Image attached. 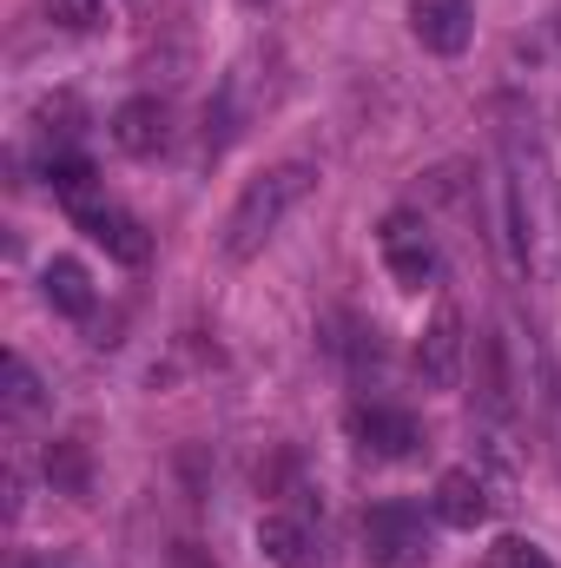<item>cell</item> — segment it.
I'll use <instances>...</instances> for the list:
<instances>
[{
	"label": "cell",
	"mask_w": 561,
	"mask_h": 568,
	"mask_svg": "<svg viewBox=\"0 0 561 568\" xmlns=\"http://www.w3.org/2000/svg\"><path fill=\"white\" fill-rule=\"evenodd\" d=\"M502 219L516 239V265L529 278H561V185L536 133H502Z\"/></svg>",
	"instance_id": "cell-1"
},
{
	"label": "cell",
	"mask_w": 561,
	"mask_h": 568,
	"mask_svg": "<svg viewBox=\"0 0 561 568\" xmlns=\"http://www.w3.org/2000/svg\"><path fill=\"white\" fill-rule=\"evenodd\" d=\"M310 185H317V165H310V159H284L272 172H258V179L238 192V205L225 212V239H218L225 258H252L284 219L310 199Z\"/></svg>",
	"instance_id": "cell-2"
},
{
	"label": "cell",
	"mask_w": 561,
	"mask_h": 568,
	"mask_svg": "<svg viewBox=\"0 0 561 568\" xmlns=\"http://www.w3.org/2000/svg\"><path fill=\"white\" fill-rule=\"evenodd\" d=\"M377 252H384V265H390V278L404 284V291H422V284H436V232H429V219L417 212H390L384 225H377Z\"/></svg>",
	"instance_id": "cell-3"
},
{
	"label": "cell",
	"mask_w": 561,
	"mask_h": 568,
	"mask_svg": "<svg viewBox=\"0 0 561 568\" xmlns=\"http://www.w3.org/2000/svg\"><path fill=\"white\" fill-rule=\"evenodd\" d=\"M364 549L377 568H422L429 562V529L410 503H377L364 516Z\"/></svg>",
	"instance_id": "cell-4"
},
{
	"label": "cell",
	"mask_w": 561,
	"mask_h": 568,
	"mask_svg": "<svg viewBox=\"0 0 561 568\" xmlns=\"http://www.w3.org/2000/svg\"><path fill=\"white\" fill-rule=\"evenodd\" d=\"M462 351H469V331H462V311L456 304H442L429 324H422V337H417V377H422V390H449L456 377H462Z\"/></svg>",
	"instance_id": "cell-5"
},
{
	"label": "cell",
	"mask_w": 561,
	"mask_h": 568,
	"mask_svg": "<svg viewBox=\"0 0 561 568\" xmlns=\"http://www.w3.org/2000/svg\"><path fill=\"white\" fill-rule=\"evenodd\" d=\"M67 212H73V225H80L106 258H120V265H145V258H152V239H145V225L133 212L100 205V199H80V205H67Z\"/></svg>",
	"instance_id": "cell-6"
},
{
	"label": "cell",
	"mask_w": 561,
	"mask_h": 568,
	"mask_svg": "<svg viewBox=\"0 0 561 568\" xmlns=\"http://www.w3.org/2000/svg\"><path fill=\"white\" fill-rule=\"evenodd\" d=\"M350 436H357L370 456H390V463H404V456L422 449L417 417H410V410H390V404H357V410H350Z\"/></svg>",
	"instance_id": "cell-7"
},
{
	"label": "cell",
	"mask_w": 561,
	"mask_h": 568,
	"mask_svg": "<svg viewBox=\"0 0 561 568\" xmlns=\"http://www.w3.org/2000/svg\"><path fill=\"white\" fill-rule=\"evenodd\" d=\"M113 145H120V152H133V159H159V152L172 145V106H165V100H152V93L126 100V106L113 113Z\"/></svg>",
	"instance_id": "cell-8"
},
{
	"label": "cell",
	"mask_w": 561,
	"mask_h": 568,
	"mask_svg": "<svg viewBox=\"0 0 561 568\" xmlns=\"http://www.w3.org/2000/svg\"><path fill=\"white\" fill-rule=\"evenodd\" d=\"M496 516V496H489V483L476 476V469H442L436 476V523H449V529H482Z\"/></svg>",
	"instance_id": "cell-9"
},
{
	"label": "cell",
	"mask_w": 561,
	"mask_h": 568,
	"mask_svg": "<svg viewBox=\"0 0 561 568\" xmlns=\"http://www.w3.org/2000/svg\"><path fill=\"white\" fill-rule=\"evenodd\" d=\"M410 33H417L429 53L456 60V53L469 47V33H476V20H469V0H410Z\"/></svg>",
	"instance_id": "cell-10"
},
{
	"label": "cell",
	"mask_w": 561,
	"mask_h": 568,
	"mask_svg": "<svg viewBox=\"0 0 561 568\" xmlns=\"http://www.w3.org/2000/svg\"><path fill=\"white\" fill-rule=\"evenodd\" d=\"M258 549L272 556V568H317L324 562L317 529H310L304 516H284V509H272V516L258 523Z\"/></svg>",
	"instance_id": "cell-11"
},
{
	"label": "cell",
	"mask_w": 561,
	"mask_h": 568,
	"mask_svg": "<svg viewBox=\"0 0 561 568\" xmlns=\"http://www.w3.org/2000/svg\"><path fill=\"white\" fill-rule=\"evenodd\" d=\"M40 291H47L53 311H67V317H93V278H86L80 258H53L47 278H40Z\"/></svg>",
	"instance_id": "cell-12"
},
{
	"label": "cell",
	"mask_w": 561,
	"mask_h": 568,
	"mask_svg": "<svg viewBox=\"0 0 561 568\" xmlns=\"http://www.w3.org/2000/svg\"><path fill=\"white\" fill-rule=\"evenodd\" d=\"M47 179H53V192H60L67 205L93 199V165H86L80 152H53V159H47Z\"/></svg>",
	"instance_id": "cell-13"
},
{
	"label": "cell",
	"mask_w": 561,
	"mask_h": 568,
	"mask_svg": "<svg viewBox=\"0 0 561 568\" xmlns=\"http://www.w3.org/2000/svg\"><path fill=\"white\" fill-rule=\"evenodd\" d=\"M47 476H53V489L86 496V449H80V443H53V449H47Z\"/></svg>",
	"instance_id": "cell-14"
},
{
	"label": "cell",
	"mask_w": 561,
	"mask_h": 568,
	"mask_svg": "<svg viewBox=\"0 0 561 568\" xmlns=\"http://www.w3.org/2000/svg\"><path fill=\"white\" fill-rule=\"evenodd\" d=\"M40 410V377L27 357H7V417H33Z\"/></svg>",
	"instance_id": "cell-15"
},
{
	"label": "cell",
	"mask_w": 561,
	"mask_h": 568,
	"mask_svg": "<svg viewBox=\"0 0 561 568\" xmlns=\"http://www.w3.org/2000/svg\"><path fill=\"white\" fill-rule=\"evenodd\" d=\"M40 7H47V20L67 27V33H93L100 13H106V0H40Z\"/></svg>",
	"instance_id": "cell-16"
},
{
	"label": "cell",
	"mask_w": 561,
	"mask_h": 568,
	"mask_svg": "<svg viewBox=\"0 0 561 568\" xmlns=\"http://www.w3.org/2000/svg\"><path fill=\"white\" fill-rule=\"evenodd\" d=\"M489 568H555V562H549V549H536L529 536H502V542L489 549Z\"/></svg>",
	"instance_id": "cell-17"
},
{
	"label": "cell",
	"mask_w": 561,
	"mask_h": 568,
	"mask_svg": "<svg viewBox=\"0 0 561 568\" xmlns=\"http://www.w3.org/2000/svg\"><path fill=\"white\" fill-rule=\"evenodd\" d=\"M172 568H212V562H205V556H198L192 542H178V549H172Z\"/></svg>",
	"instance_id": "cell-18"
},
{
	"label": "cell",
	"mask_w": 561,
	"mask_h": 568,
	"mask_svg": "<svg viewBox=\"0 0 561 568\" xmlns=\"http://www.w3.org/2000/svg\"><path fill=\"white\" fill-rule=\"evenodd\" d=\"M252 7H265V0H252Z\"/></svg>",
	"instance_id": "cell-19"
}]
</instances>
